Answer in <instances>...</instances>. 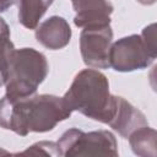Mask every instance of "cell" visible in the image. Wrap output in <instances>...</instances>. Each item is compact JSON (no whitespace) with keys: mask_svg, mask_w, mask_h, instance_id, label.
Segmentation results:
<instances>
[{"mask_svg":"<svg viewBox=\"0 0 157 157\" xmlns=\"http://www.w3.org/2000/svg\"><path fill=\"white\" fill-rule=\"evenodd\" d=\"M71 113L63 97L54 94H33L16 101L4 96L0 99V128L20 136L47 132L70 118Z\"/></svg>","mask_w":157,"mask_h":157,"instance_id":"cell-1","label":"cell"},{"mask_svg":"<svg viewBox=\"0 0 157 157\" xmlns=\"http://www.w3.org/2000/svg\"><path fill=\"white\" fill-rule=\"evenodd\" d=\"M63 99L72 112L107 125L112 121L118 103V96L109 91L107 76L96 69L80 71Z\"/></svg>","mask_w":157,"mask_h":157,"instance_id":"cell-2","label":"cell"},{"mask_svg":"<svg viewBox=\"0 0 157 157\" xmlns=\"http://www.w3.org/2000/svg\"><path fill=\"white\" fill-rule=\"evenodd\" d=\"M48 70L47 58L40 52L33 48L15 49L7 67L5 97L16 101L36 94L38 86L45 80Z\"/></svg>","mask_w":157,"mask_h":157,"instance_id":"cell-3","label":"cell"},{"mask_svg":"<svg viewBox=\"0 0 157 157\" xmlns=\"http://www.w3.org/2000/svg\"><path fill=\"white\" fill-rule=\"evenodd\" d=\"M61 155L67 156H118V144L113 132L96 130L83 132L71 128L58 140Z\"/></svg>","mask_w":157,"mask_h":157,"instance_id":"cell-4","label":"cell"},{"mask_svg":"<svg viewBox=\"0 0 157 157\" xmlns=\"http://www.w3.org/2000/svg\"><path fill=\"white\" fill-rule=\"evenodd\" d=\"M109 67L119 72H131L148 67L156 59L147 49L140 34H131L112 43Z\"/></svg>","mask_w":157,"mask_h":157,"instance_id":"cell-5","label":"cell"},{"mask_svg":"<svg viewBox=\"0 0 157 157\" xmlns=\"http://www.w3.org/2000/svg\"><path fill=\"white\" fill-rule=\"evenodd\" d=\"M112 40L110 25L85 27L80 34V50L83 63L93 69H108Z\"/></svg>","mask_w":157,"mask_h":157,"instance_id":"cell-6","label":"cell"},{"mask_svg":"<svg viewBox=\"0 0 157 157\" xmlns=\"http://www.w3.org/2000/svg\"><path fill=\"white\" fill-rule=\"evenodd\" d=\"M76 12L74 23L77 27H92L110 25L113 5L109 0H71Z\"/></svg>","mask_w":157,"mask_h":157,"instance_id":"cell-7","label":"cell"},{"mask_svg":"<svg viewBox=\"0 0 157 157\" xmlns=\"http://www.w3.org/2000/svg\"><path fill=\"white\" fill-rule=\"evenodd\" d=\"M36 39L47 49H63L71 39L70 25L64 17L52 16L36 28Z\"/></svg>","mask_w":157,"mask_h":157,"instance_id":"cell-8","label":"cell"},{"mask_svg":"<svg viewBox=\"0 0 157 157\" xmlns=\"http://www.w3.org/2000/svg\"><path fill=\"white\" fill-rule=\"evenodd\" d=\"M108 125L113 130L118 131V134L121 137L128 139V136L134 130L144 125H148V121L141 110L135 108L130 102H128L123 97L118 96L117 110L112 121Z\"/></svg>","mask_w":157,"mask_h":157,"instance_id":"cell-9","label":"cell"},{"mask_svg":"<svg viewBox=\"0 0 157 157\" xmlns=\"http://www.w3.org/2000/svg\"><path fill=\"white\" fill-rule=\"evenodd\" d=\"M132 152L141 157H156L157 155V134L148 125L134 130L128 136Z\"/></svg>","mask_w":157,"mask_h":157,"instance_id":"cell-10","label":"cell"},{"mask_svg":"<svg viewBox=\"0 0 157 157\" xmlns=\"http://www.w3.org/2000/svg\"><path fill=\"white\" fill-rule=\"evenodd\" d=\"M53 2L54 0H17L18 22L28 29H36Z\"/></svg>","mask_w":157,"mask_h":157,"instance_id":"cell-11","label":"cell"},{"mask_svg":"<svg viewBox=\"0 0 157 157\" xmlns=\"http://www.w3.org/2000/svg\"><path fill=\"white\" fill-rule=\"evenodd\" d=\"M15 50V45L10 39V27L2 17H0V87L5 85L10 56Z\"/></svg>","mask_w":157,"mask_h":157,"instance_id":"cell-12","label":"cell"},{"mask_svg":"<svg viewBox=\"0 0 157 157\" xmlns=\"http://www.w3.org/2000/svg\"><path fill=\"white\" fill-rule=\"evenodd\" d=\"M13 155H31V156H53V157H58V156H63L61 151L58 146L56 142L53 141H39L33 144L32 146H29L28 148H26L22 152L18 153H13Z\"/></svg>","mask_w":157,"mask_h":157,"instance_id":"cell-13","label":"cell"},{"mask_svg":"<svg viewBox=\"0 0 157 157\" xmlns=\"http://www.w3.org/2000/svg\"><path fill=\"white\" fill-rule=\"evenodd\" d=\"M140 36H141L142 40L145 42L150 53L156 58V55H157V50H156V25L151 23L150 26L145 27Z\"/></svg>","mask_w":157,"mask_h":157,"instance_id":"cell-14","label":"cell"},{"mask_svg":"<svg viewBox=\"0 0 157 157\" xmlns=\"http://www.w3.org/2000/svg\"><path fill=\"white\" fill-rule=\"evenodd\" d=\"M15 4V0H0V12H5Z\"/></svg>","mask_w":157,"mask_h":157,"instance_id":"cell-15","label":"cell"},{"mask_svg":"<svg viewBox=\"0 0 157 157\" xmlns=\"http://www.w3.org/2000/svg\"><path fill=\"white\" fill-rule=\"evenodd\" d=\"M137 2H140L141 5H145V6H150V5H153L156 2V0H136Z\"/></svg>","mask_w":157,"mask_h":157,"instance_id":"cell-16","label":"cell"},{"mask_svg":"<svg viewBox=\"0 0 157 157\" xmlns=\"http://www.w3.org/2000/svg\"><path fill=\"white\" fill-rule=\"evenodd\" d=\"M0 155H10V152H9V151H6V150L0 148Z\"/></svg>","mask_w":157,"mask_h":157,"instance_id":"cell-17","label":"cell"}]
</instances>
